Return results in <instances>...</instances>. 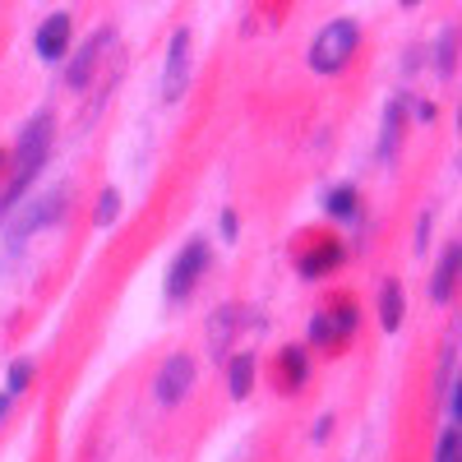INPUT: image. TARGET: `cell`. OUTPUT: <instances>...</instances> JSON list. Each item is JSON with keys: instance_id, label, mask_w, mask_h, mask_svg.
<instances>
[{"instance_id": "6da1fadb", "label": "cell", "mask_w": 462, "mask_h": 462, "mask_svg": "<svg viewBox=\"0 0 462 462\" xmlns=\"http://www.w3.org/2000/svg\"><path fill=\"white\" fill-rule=\"evenodd\" d=\"M356 42H361L356 23H352V19H333V23L319 28V37L310 42V65H315L319 74H337L346 60H352Z\"/></svg>"}, {"instance_id": "7a4b0ae2", "label": "cell", "mask_w": 462, "mask_h": 462, "mask_svg": "<svg viewBox=\"0 0 462 462\" xmlns=\"http://www.w3.org/2000/svg\"><path fill=\"white\" fill-rule=\"evenodd\" d=\"M204 268H208V245L204 241H189L176 254L171 273H167V300H185L189 291H195V282L204 278Z\"/></svg>"}, {"instance_id": "3957f363", "label": "cell", "mask_w": 462, "mask_h": 462, "mask_svg": "<svg viewBox=\"0 0 462 462\" xmlns=\"http://www.w3.org/2000/svg\"><path fill=\"white\" fill-rule=\"evenodd\" d=\"M65 199H69V189L60 185V189H51V195H42V199L23 204V213H14V222H10V241L19 245V241H28V236H32L37 226L56 222V217L65 213Z\"/></svg>"}, {"instance_id": "277c9868", "label": "cell", "mask_w": 462, "mask_h": 462, "mask_svg": "<svg viewBox=\"0 0 462 462\" xmlns=\"http://www.w3.org/2000/svg\"><path fill=\"white\" fill-rule=\"evenodd\" d=\"M189 383H195V361H189L185 352L167 356V365L158 370V379H152V389H158V402H180L189 393Z\"/></svg>"}, {"instance_id": "5b68a950", "label": "cell", "mask_w": 462, "mask_h": 462, "mask_svg": "<svg viewBox=\"0 0 462 462\" xmlns=\"http://www.w3.org/2000/svg\"><path fill=\"white\" fill-rule=\"evenodd\" d=\"M189 84V32L176 28L171 32V51H167V65H162V97L176 102Z\"/></svg>"}, {"instance_id": "8992f818", "label": "cell", "mask_w": 462, "mask_h": 462, "mask_svg": "<svg viewBox=\"0 0 462 462\" xmlns=\"http://www.w3.org/2000/svg\"><path fill=\"white\" fill-rule=\"evenodd\" d=\"M32 47H37L42 60H60L65 47H69V14H47L42 28H37V37H32Z\"/></svg>"}, {"instance_id": "52a82bcc", "label": "cell", "mask_w": 462, "mask_h": 462, "mask_svg": "<svg viewBox=\"0 0 462 462\" xmlns=\"http://www.w3.org/2000/svg\"><path fill=\"white\" fill-rule=\"evenodd\" d=\"M346 328H356V305H342L333 315H315L310 319V337L315 342H337Z\"/></svg>"}, {"instance_id": "ba28073f", "label": "cell", "mask_w": 462, "mask_h": 462, "mask_svg": "<svg viewBox=\"0 0 462 462\" xmlns=\"http://www.w3.org/2000/svg\"><path fill=\"white\" fill-rule=\"evenodd\" d=\"M457 259H462V250L457 245H448L444 250V259H439V268H435V287H430V296L444 305L448 296H453V278H457Z\"/></svg>"}, {"instance_id": "9c48e42d", "label": "cell", "mask_w": 462, "mask_h": 462, "mask_svg": "<svg viewBox=\"0 0 462 462\" xmlns=\"http://www.w3.org/2000/svg\"><path fill=\"white\" fill-rule=\"evenodd\" d=\"M106 42H111V32H102L97 42H84V51L74 56V65H69V84H74V88L88 84V74H93V65H97V51H102Z\"/></svg>"}, {"instance_id": "30bf717a", "label": "cell", "mask_w": 462, "mask_h": 462, "mask_svg": "<svg viewBox=\"0 0 462 462\" xmlns=\"http://www.w3.org/2000/svg\"><path fill=\"white\" fill-rule=\"evenodd\" d=\"M337 263H342V245L337 241H324L319 254H305L300 259V273L305 278H319V273H328V268H337Z\"/></svg>"}, {"instance_id": "8fae6325", "label": "cell", "mask_w": 462, "mask_h": 462, "mask_svg": "<svg viewBox=\"0 0 462 462\" xmlns=\"http://www.w3.org/2000/svg\"><path fill=\"white\" fill-rule=\"evenodd\" d=\"M379 324L389 333L402 324V287L398 282H383V291H379Z\"/></svg>"}, {"instance_id": "7c38bea8", "label": "cell", "mask_w": 462, "mask_h": 462, "mask_svg": "<svg viewBox=\"0 0 462 462\" xmlns=\"http://www.w3.org/2000/svg\"><path fill=\"white\" fill-rule=\"evenodd\" d=\"M254 389V356L241 352L236 361H231V398H245Z\"/></svg>"}, {"instance_id": "4fadbf2b", "label": "cell", "mask_w": 462, "mask_h": 462, "mask_svg": "<svg viewBox=\"0 0 462 462\" xmlns=\"http://www.w3.org/2000/svg\"><path fill=\"white\" fill-rule=\"evenodd\" d=\"M282 374H287V389H300V379H305V346H287V352H282Z\"/></svg>"}, {"instance_id": "5bb4252c", "label": "cell", "mask_w": 462, "mask_h": 462, "mask_svg": "<svg viewBox=\"0 0 462 462\" xmlns=\"http://www.w3.org/2000/svg\"><path fill=\"white\" fill-rule=\"evenodd\" d=\"M328 213H333V217H356V189H352V185L333 189V195H328Z\"/></svg>"}, {"instance_id": "9a60e30c", "label": "cell", "mask_w": 462, "mask_h": 462, "mask_svg": "<svg viewBox=\"0 0 462 462\" xmlns=\"http://www.w3.org/2000/svg\"><path fill=\"white\" fill-rule=\"evenodd\" d=\"M28 379H32V361H14V365H10V389H5V398H19V393L28 389Z\"/></svg>"}, {"instance_id": "2e32d148", "label": "cell", "mask_w": 462, "mask_h": 462, "mask_svg": "<svg viewBox=\"0 0 462 462\" xmlns=\"http://www.w3.org/2000/svg\"><path fill=\"white\" fill-rule=\"evenodd\" d=\"M116 213H121V195H116V189H102V199H97V226H111Z\"/></svg>"}, {"instance_id": "e0dca14e", "label": "cell", "mask_w": 462, "mask_h": 462, "mask_svg": "<svg viewBox=\"0 0 462 462\" xmlns=\"http://www.w3.org/2000/svg\"><path fill=\"white\" fill-rule=\"evenodd\" d=\"M435 462H457V426H448V430H444V439H439V453H435Z\"/></svg>"}, {"instance_id": "ac0fdd59", "label": "cell", "mask_w": 462, "mask_h": 462, "mask_svg": "<svg viewBox=\"0 0 462 462\" xmlns=\"http://www.w3.org/2000/svg\"><path fill=\"white\" fill-rule=\"evenodd\" d=\"M439 74H453V32L439 37Z\"/></svg>"}, {"instance_id": "d6986e66", "label": "cell", "mask_w": 462, "mask_h": 462, "mask_svg": "<svg viewBox=\"0 0 462 462\" xmlns=\"http://www.w3.org/2000/svg\"><path fill=\"white\" fill-rule=\"evenodd\" d=\"M222 236H226V241H231V236H236V213H231V208L222 213Z\"/></svg>"}, {"instance_id": "ffe728a7", "label": "cell", "mask_w": 462, "mask_h": 462, "mask_svg": "<svg viewBox=\"0 0 462 462\" xmlns=\"http://www.w3.org/2000/svg\"><path fill=\"white\" fill-rule=\"evenodd\" d=\"M5 411H10V398H5V393H0V416H5Z\"/></svg>"}, {"instance_id": "44dd1931", "label": "cell", "mask_w": 462, "mask_h": 462, "mask_svg": "<svg viewBox=\"0 0 462 462\" xmlns=\"http://www.w3.org/2000/svg\"><path fill=\"white\" fill-rule=\"evenodd\" d=\"M0 162H5V152H0Z\"/></svg>"}]
</instances>
